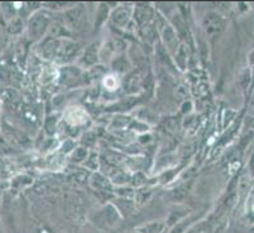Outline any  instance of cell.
<instances>
[{
    "mask_svg": "<svg viewBox=\"0 0 254 233\" xmlns=\"http://www.w3.org/2000/svg\"><path fill=\"white\" fill-rule=\"evenodd\" d=\"M117 84V78L113 77V76H107L106 80H104V86H106V89H108V90H115L116 87L118 86Z\"/></svg>",
    "mask_w": 254,
    "mask_h": 233,
    "instance_id": "cell-16",
    "label": "cell"
},
{
    "mask_svg": "<svg viewBox=\"0 0 254 233\" xmlns=\"http://www.w3.org/2000/svg\"><path fill=\"white\" fill-rule=\"evenodd\" d=\"M128 18H130V12L124 5L116 8V10L112 14V21L117 27H125L128 22Z\"/></svg>",
    "mask_w": 254,
    "mask_h": 233,
    "instance_id": "cell-4",
    "label": "cell"
},
{
    "mask_svg": "<svg viewBox=\"0 0 254 233\" xmlns=\"http://www.w3.org/2000/svg\"><path fill=\"white\" fill-rule=\"evenodd\" d=\"M82 142L87 146H91L94 142H95V135L94 134H86L84 137H82Z\"/></svg>",
    "mask_w": 254,
    "mask_h": 233,
    "instance_id": "cell-18",
    "label": "cell"
},
{
    "mask_svg": "<svg viewBox=\"0 0 254 233\" xmlns=\"http://www.w3.org/2000/svg\"><path fill=\"white\" fill-rule=\"evenodd\" d=\"M86 119V115H85V113L82 112V110H80V109H76V110H72V112L68 113V121L69 123H72V125H81V123H84V121Z\"/></svg>",
    "mask_w": 254,
    "mask_h": 233,
    "instance_id": "cell-9",
    "label": "cell"
},
{
    "mask_svg": "<svg viewBox=\"0 0 254 233\" xmlns=\"http://www.w3.org/2000/svg\"><path fill=\"white\" fill-rule=\"evenodd\" d=\"M22 27H23V25H22V21L19 18H16L10 22L9 31L12 32V34H19L22 30Z\"/></svg>",
    "mask_w": 254,
    "mask_h": 233,
    "instance_id": "cell-14",
    "label": "cell"
},
{
    "mask_svg": "<svg viewBox=\"0 0 254 233\" xmlns=\"http://www.w3.org/2000/svg\"><path fill=\"white\" fill-rule=\"evenodd\" d=\"M96 55H98V49H96L95 45L87 47V50L85 51L84 58H82V62L85 65H93L96 62Z\"/></svg>",
    "mask_w": 254,
    "mask_h": 233,
    "instance_id": "cell-7",
    "label": "cell"
},
{
    "mask_svg": "<svg viewBox=\"0 0 254 233\" xmlns=\"http://www.w3.org/2000/svg\"><path fill=\"white\" fill-rule=\"evenodd\" d=\"M104 159H106L107 162L109 163L111 165H120L122 162H124V158L122 156H120L118 154H107V155H104Z\"/></svg>",
    "mask_w": 254,
    "mask_h": 233,
    "instance_id": "cell-13",
    "label": "cell"
},
{
    "mask_svg": "<svg viewBox=\"0 0 254 233\" xmlns=\"http://www.w3.org/2000/svg\"><path fill=\"white\" fill-rule=\"evenodd\" d=\"M127 68V64H126V60L124 59V58H120V59H117V62H115V69H117V71H126Z\"/></svg>",
    "mask_w": 254,
    "mask_h": 233,
    "instance_id": "cell-20",
    "label": "cell"
},
{
    "mask_svg": "<svg viewBox=\"0 0 254 233\" xmlns=\"http://www.w3.org/2000/svg\"><path fill=\"white\" fill-rule=\"evenodd\" d=\"M71 180L73 181L74 184H82L85 180H86V174L85 173H77V174H72Z\"/></svg>",
    "mask_w": 254,
    "mask_h": 233,
    "instance_id": "cell-19",
    "label": "cell"
},
{
    "mask_svg": "<svg viewBox=\"0 0 254 233\" xmlns=\"http://www.w3.org/2000/svg\"><path fill=\"white\" fill-rule=\"evenodd\" d=\"M86 149H84V147H78V149L74 150L73 155H72V162L74 163H81L84 162L85 159H86Z\"/></svg>",
    "mask_w": 254,
    "mask_h": 233,
    "instance_id": "cell-12",
    "label": "cell"
},
{
    "mask_svg": "<svg viewBox=\"0 0 254 233\" xmlns=\"http://www.w3.org/2000/svg\"><path fill=\"white\" fill-rule=\"evenodd\" d=\"M176 93H179V97H180V99H185L186 97V91H185V89H184V86H179V89H177Z\"/></svg>",
    "mask_w": 254,
    "mask_h": 233,
    "instance_id": "cell-22",
    "label": "cell"
},
{
    "mask_svg": "<svg viewBox=\"0 0 254 233\" xmlns=\"http://www.w3.org/2000/svg\"><path fill=\"white\" fill-rule=\"evenodd\" d=\"M140 85V77L137 75H131L128 76V78H127V89H128V91H136L137 87H139Z\"/></svg>",
    "mask_w": 254,
    "mask_h": 233,
    "instance_id": "cell-11",
    "label": "cell"
},
{
    "mask_svg": "<svg viewBox=\"0 0 254 233\" xmlns=\"http://www.w3.org/2000/svg\"><path fill=\"white\" fill-rule=\"evenodd\" d=\"M143 38L145 39L146 41H149V43H150V41H153V39H154V36H155V34H154V30H153V27L150 25H148V26H145V27L143 28Z\"/></svg>",
    "mask_w": 254,
    "mask_h": 233,
    "instance_id": "cell-15",
    "label": "cell"
},
{
    "mask_svg": "<svg viewBox=\"0 0 254 233\" xmlns=\"http://www.w3.org/2000/svg\"><path fill=\"white\" fill-rule=\"evenodd\" d=\"M48 25H49V17L47 14H43V13L35 14L28 23V31H30L31 38H40L44 31L47 30Z\"/></svg>",
    "mask_w": 254,
    "mask_h": 233,
    "instance_id": "cell-2",
    "label": "cell"
},
{
    "mask_svg": "<svg viewBox=\"0 0 254 233\" xmlns=\"http://www.w3.org/2000/svg\"><path fill=\"white\" fill-rule=\"evenodd\" d=\"M135 177H137V181H133V182H135V185H140L141 182H144V181H145V178L143 177V174H136Z\"/></svg>",
    "mask_w": 254,
    "mask_h": 233,
    "instance_id": "cell-23",
    "label": "cell"
},
{
    "mask_svg": "<svg viewBox=\"0 0 254 233\" xmlns=\"http://www.w3.org/2000/svg\"><path fill=\"white\" fill-rule=\"evenodd\" d=\"M91 185H93L95 188H99V190H106V188H109V182L104 176L102 174H94L91 177Z\"/></svg>",
    "mask_w": 254,
    "mask_h": 233,
    "instance_id": "cell-8",
    "label": "cell"
},
{
    "mask_svg": "<svg viewBox=\"0 0 254 233\" xmlns=\"http://www.w3.org/2000/svg\"><path fill=\"white\" fill-rule=\"evenodd\" d=\"M81 47L78 44L71 41H53L45 47V55L58 60L59 63H67L77 55Z\"/></svg>",
    "mask_w": 254,
    "mask_h": 233,
    "instance_id": "cell-1",
    "label": "cell"
},
{
    "mask_svg": "<svg viewBox=\"0 0 254 233\" xmlns=\"http://www.w3.org/2000/svg\"><path fill=\"white\" fill-rule=\"evenodd\" d=\"M162 231H163V224L159 222H154V223H150L141 228L140 233H161Z\"/></svg>",
    "mask_w": 254,
    "mask_h": 233,
    "instance_id": "cell-10",
    "label": "cell"
},
{
    "mask_svg": "<svg viewBox=\"0 0 254 233\" xmlns=\"http://www.w3.org/2000/svg\"><path fill=\"white\" fill-rule=\"evenodd\" d=\"M81 13L82 12H81L80 8H74V9L68 10V12H67V17H68V19L72 22V23H74V22H77L78 19H80Z\"/></svg>",
    "mask_w": 254,
    "mask_h": 233,
    "instance_id": "cell-17",
    "label": "cell"
},
{
    "mask_svg": "<svg viewBox=\"0 0 254 233\" xmlns=\"http://www.w3.org/2000/svg\"><path fill=\"white\" fill-rule=\"evenodd\" d=\"M223 21L218 14L216 13H211V14H208L204 19V26L205 30H207L208 34H216L217 31H220L221 26H222Z\"/></svg>",
    "mask_w": 254,
    "mask_h": 233,
    "instance_id": "cell-5",
    "label": "cell"
},
{
    "mask_svg": "<svg viewBox=\"0 0 254 233\" xmlns=\"http://www.w3.org/2000/svg\"><path fill=\"white\" fill-rule=\"evenodd\" d=\"M120 218L121 217H120L118 210L115 206L107 205L98 215V223L104 228H112L120 221Z\"/></svg>",
    "mask_w": 254,
    "mask_h": 233,
    "instance_id": "cell-3",
    "label": "cell"
},
{
    "mask_svg": "<svg viewBox=\"0 0 254 233\" xmlns=\"http://www.w3.org/2000/svg\"><path fill=\"white\" fill-rule=\"evenodd\" d=\"M47 131L49 134H53L54 132V128H56V119L54 118H50L47 121V126H45Z\"/></svg>",
    "mask_w": 254,
    "mask_h": 233,
    "instance_id": "cell-21",
    "label": "cell"
},
{
    "mask_svg": "<svg viewBox=\"0 0 254 233\" xmlns=\"http://www.w3.org/2000/svg\"><path fill=\"white\" fill-rule=\"evenodd\" d=\"M135 17L139 21V23H146L149 19H152L153 12L149 6L139 5L136 8V12H135Z\"/></svg>",
    "mask_w": 254,
    "mask_h": 233,
    "instance_id": "cell-6",
    "label": "cell"
}]
</instances>
